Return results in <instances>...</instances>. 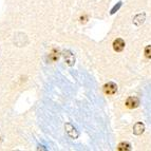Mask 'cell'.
<instances>
[{
  "label": "cell",
  "instance_id": "1",
  "mask_svg": "<svg viewBox=\"0 0 151 151\" xmlns=\"http://www.w3.org/2000/svg\"><path fill=\"white\" fill-rule=\"evenodd\" d=\"M104 91L107 95H113L117 91V86L114 83H108L104 86Z\"/></svg>",
  "mask_w": 151,
  "mask_h": 151
},
{
  "label": "cell",
  "instance_id": "2",
  "mask_svg": "<svg viewBox=\"0 0 151 151\" xmlns=\"http://www.w3.org/2000/svg\"><path fill=\"white\" fill-rule=\"evenodd\" d=\"M139 105V101L137 97H129L126 101V106L129 109H135Z\"/></svg>",
  "mask_w": 151,
  "mask_h": 151
},
{
  "label": "cell",
  "instance_id": "3",
  "mask_svg": "<svg viewBox=\"0 0 151 151\" xmlns=\"http://www.w3.org/2000/svg\"><path fill=\"white\" fill-rule=\"evenodd\" d=\"M125 48V41L121 38H117L116 40H114L113 42V49L116 51V52H121V51L124 50Z\"/></svg>",
  "mask_w": 151,
  "mask_h": 151
},
{
  "label": "cell",
  "instance_id": "4",
  "mask_svg": "<svg viewBox=\"0 0 151 151\" xmlns=\"http://www.w3.org/2000/svg\"><path fill=\"white\" fill-rule=\"evenodd\" d=\"M63 56H65V60L67 63V65H73L74 61H75V58H74V55L71 53L70 51H65L63 53Z\"/></svg>",
  "mask_w": 151,
  "mask_h": 151
},
{
  "label": "cell",
  "instance_id": "5",
  "mask_svg": "<svg viewBox=\"0 0 151 151\" xmlns=\"http://www.w3.org/2000/svg\"><path fill=\"white\" fill-rule=\"evenodd\" d=\"M65 129H67V132H68V134L71 136V137H73V139H76L78 135L77 131H76V129L74 128L72 125H70V124H68L67 126H65Z\"/></svg>",
  "mask_w": 151,
  "mask_h": 151
},
{
  "label": "cell",
  "instance_id": "6",
  "mask_svg": "<svg viewBox=\"0 0 151 151\" xmlns=\"http://www.w3.org/2000/svg\"><path fill=\"white\" fill-rule=\"evenodd\" d=\"M144 130H145V126H144V124L137 123V124H135V125H134L133 133L136 134V135H139V134H142L144 132Z\"/></svg>",
  "mask_w": 151,
  "mask_h": 151
},
{
  "label": "cell",
  "instance_id": "7",
  "mask_svg": "<svg viewBox=\"0 0 151 151\" xmlns=\"http://www.w3.org/2000/svg\"><path fill=\"white\" fill-rule=\"evenodd\" d=\"M119 151H127V150H130V144L128 143H121L119 145Z\"/></svg>",
  "mask_w": 151,
  "mask_h": 151
},
{
  "label": "cell",
  "instance_id": "8",
  "mask_svg": "<svg viewBox=\"0 0 151 151\" xmlns=\"http://www.w3.org/2000/svg\"><path fill=\"white\" fill-rule=\"evenodd\" d=\"M58 58H59V52H58V51L57 52H56V51L55 52H52V53L50 54V59L52 61H56Z\"/></svg>",
  "mask_w": 151,
  "mask_h": 151
},
{
  "label": "cell",
  "instance_id": "9",
  "mask_svg": "<svg viewBox=\"0 0 151 151\" xmlns=\"http://www.w3.org/2000/svg\"><path fill=\"white\" fill-rule=\"evenodd\" d=\"M145 56L147 58H151V45H148L145 49Z\"/></svg>",
  "mask_w": 151,
  "mask_h": 151
},
{
  "label": "cell",
  "instance_id": "10",
  "mask_svg": "<svg viewBox=\"0 0 151 151\" xmlns=\"http://www.w3.org/2000/svg\"><path fill=\"white\" fill-rule=\"evenodd\" d=\"M121 5H122V3L119 2V5H117V6H114V9H113V10H112V12H111V13H114L116 10H119V6H121Z\"/></svg>",
  "mask_w": 151,
  "mask_h": 151
}]
</instances>
